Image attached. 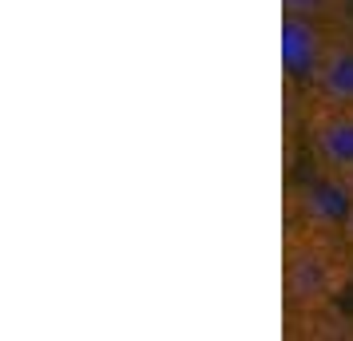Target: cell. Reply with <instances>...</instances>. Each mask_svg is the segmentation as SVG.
Returning a JSON list of instances; mask_svg holds the SVG:
<instances>
[{
    "label": "cell",
    "mask_w": 353,
    "mask_h": 341,
    "mask_svg": "<svg viewBox=\"0 0 353 341\" xmlns=\"http://www.w3.org/2000/svg\"><path fill=\"white\" fill-rule=\"evenodd\" d=\"M353 238L345 223L286 214L282 227V322L294 338H345L353 318Z\"/></svg>",
    "instance_id": "obj_1"
},
{
    "label": "cell",
    "mask_w": 353,
    "mask_h": 341,
    "mask_svg": "<svg viewBox=\"0 0 353 341\" xmlns=\"http://www.w3.org/2000/svg\"><path fill=\"white\" fill-rule=\"evenodd\" d=\"M286 123L294 139H302L310 167L325 179H341L353 167V103H321V99H290Z\"/></svg>",
    "instance_id": "obj_2"
},
{
    "label": "cell",
    "mask_w": 353,
    "mask_h": 341,
    "mask_svg": "<svg viewBox=\"0 0 353 341\" xmlns=\"http://www.w3.org/2000/svg\"><path fill=\"white\" fill-rule=\"evenodd\" d=\"M330 36H334V24H325V20L282 12V80H286V96L302 99L314 87L321 60H325V48H330Z\"/></svg>",
    "instance_id": "obj_3"
},
{
    "label": "cell",
    "mask_w": 353,
    "mask_h": 341,
    "mask_svg": "<svg viewBox=\"0 0 353 341\" xmlns=\"http://www.w3.org/2000/svg\"><path fill=\"white\" fill-rule=\"evenodd\" d=\"M302 99L353 103V17L341 20V24H334V36H330V48H325L318 80H314V87H310Z\"/></svg>",
    "instance_id": "obj_4"
},
{
    "label": "cell",
    "mask_w": 353,
    "mask_h": 341,
    "mask_svg": "<svg viewBox=\"0 0 353 341\" xmlns=\"http://www.w3.org/2000/svg\"><path fill=\"white\" fill-rule=\"evenodd\" d=\"M282 12L337 24V20H350L353 17V0H282Z\"/></svg>",
    "instance_id": "obj_5"
},
{
    "label": "cell",
    "mask_w": 353,
    "mask_h": 341,
    "mask_svg": "<svg viewBox=\"0 0 353 341\" xmlns=\"http://www.w3.org/2000/svg\"><path fill=\"white\" fill-rule=\"evenodd\" d=\"M337 187H341L345 195H353V167H350V171H345V175H341V179H337Z\"/></svg>",
    "instance_id": "obj_6"
},
{
    "label": "cell",
    "mask_w": 353,
    "mask_h": 341,
    "mask_svg": "<svg viewBox=\"0 0 353 341\" xmlns=\"http://www.w3.org/2000/svg\"><path fill=\"white\" fill-rule=\"evenodd\" d=\"M345 234L353 238V195H350V207H345Z\"/></svg>",
    "instance_id": "obj_7"
}]
</instances>
